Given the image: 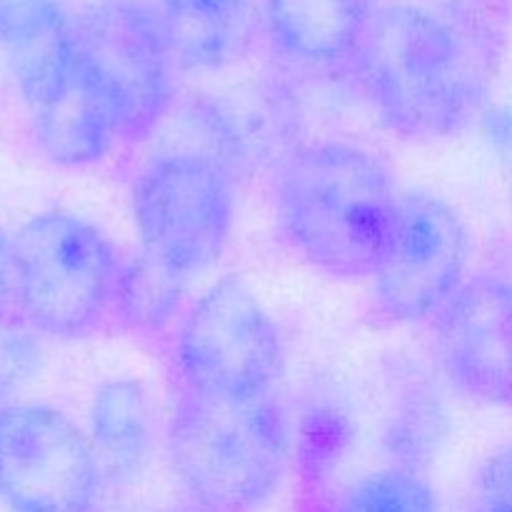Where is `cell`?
Listing matches in <instances>:
<instances>
[{
  "label": "cell",
  "instance_id": "5",
  "mask_svg": "<svg viewBox=\"0 0 512 512\" xmlns=\"http://www.w3.org/2000/svg\"><path fill=\"white\" fill-rule=\"evenodd\" d=\"M78 68L108 105L120 143L150 138L175 93V60L158 5L93 0L73 15Z\"/></svg>",
  "mask_w": 512,
  "mask_h": 512
},
{
  "label": "cell",
  "instance_id": "18",
  "mask_svg": "<svg viewBox=\"0 0 512 512\" xmlns=\"http://www.w3.org/2000/svg\"><path fill=\"white\" fill-rule=\"evenodd\" d=\"M470 512H512V445L483 463Z\"/></svg>",
  "mask_w": 512,
  "mask_h": 512
},
{
  "label": "cell",
  "instance_id": "14",
  "mask_svg": "<svg viewBox=\"0 0 512 512\" xmlns=\"http://www.w3.org/2000/svg\"><path fill=\"white\" fill-rule=\"evenodd\" d=\"M30 130L40 153L63 168L100 163L120 143L108 105L80 68L68 93L30 113Z\"/></svg>",
  "mask_w": 512,
  "mask_h": 512
},
{
  "label": "cell",
  "instance_id": "19",
  "mask_svg": "<svg viewBox=\"0 0 512 512\" xmlns=\"http://www.w3.org/2000/svg\"><path fill=\"white\" fill-rule=\"evenodd\" d=\"M15 318L13 303V238L0 228V325Z\"/></svg>",
  "mask_w": 512,
  "mask_h": 512
},
{
  "label": "cell",
  "instance_id": "1",
  "mask_svg": "<svg viewBox=\"0 0 512 512\" xmlns=\"http://www.w3.org/2000/svg\"><path fill=\"white\" fill-rule=\"evenodd\" d=\"M503 50L500 0L388 3L378 5L353 75L385 128L438 140L478 118Z\"/></svg>",
  "mask_w": 512,
  "mask_h": 512
},
{
  "label": "cell",
  "instance_id": "10",
  "mask_svg": "<svg viewBox=\"0 0 512 512\" xmlns=\"http://www.w3.org/2000/svg\"><path fill=\"white\" fill-rule=\"evenodd\" d=\"M433 323L440 363L455 388L512 413V278H468Z\"/></svg>",
  "mask_w": 512,
  "mask_h": 512
},
{
  "label": "cell",
  "instance_id": "3",
  "mask_svg": "<svg viewBox=\"0 0 512 512\" xmlns=\"http://www.w3.org/2000/svg\"><path fill=\"white\" fill-rule=\"evenodd\" d=\"M168 455L193 512H258L288 460L285 413L275 393L228 400L175 385Z\"/></svg>",
  "mask_w": 512,
  "mask_h": 512
},
{
  "label": "cell",
  "instance_id": "6",
  "mask_svg": "<svg viewBox=\"0 0 512 512\" xmlns=\"http://www.w3.org/2000/svg\"><path fill=\"white\" fill-rule=\"evenodd\" d=\"M130 203L143 255L183 280L218 263L233 233V175L198 150L150 158L135 175Z\"/></svg>",
  "mask_w": 512,
  "mask_h": 512
},
{
  "label": "cell",
  "instance_id": "16",
  "mask_svg": "<svg viewBox=\"0 0 512 512\" xmlns=\"http://www.w3.org/2000/svg\"><path fill=\"white\" fill-rule=\"evenodd\" d=\"M300 512H440L438 498L418 470L385 468L363 475L333 495H305Z\"/></svg>",
  "mask_w": 512,
  "mask_h": 512
},
{
  "label": "cell",
  "instance_id": "2",
  "mask_svg": "<svg viewBox=\"0 0 512 512\" xmlns=\"http://www.w3.org/2000/svg\"><path fill=\"white\" fill-rule=\"evenodd\" d=\"M400 190L378 155L325 140L285 163L275 218L290 248L333 278H373L398 215Z\"/></svg>",
  "mask_w": 512,
  "mask_h": 512
},
{
  "label": "cell",
  "instance_id": "17",
  "mask_svg": "<svg viewBox=\"0 0 512 512\" xmlns=\"http://www.w3.org/2000/svg\"><path fill=\"white\" fill-rule=\"evenodd\" d=\"M40 363L38 343L33 330L18 318L0 325V408L10 405V398L35 375Z\"/></svg>",
  "mask_w": 512,
  "mask_h": 512
},
{
  "label": "cell",
  "instance_id": "4",
  "mask_svg": "<svg viewBox=\"0 0 512 512\" xmlns=\"http://www.w3.org/2000/svg\"><path fill=\"white\" fill-rule=\"evenodd\" d=\"M125 260L80 215L48 210L13 235L15 318L55 340H85L115 320Z\"/></svg>",
  "mask_w": 512,
  "mask_h": 512
},
{
  "label": "cell",
  "instance_id": "13",
  "mask_svg": "<svg viewBox=\"0 0 512 512\" xmlns=\"http://www.w3.org/2000/svg\"><path fill=\"white\" fill-rule=\"evenodd\" d=\"M88 423L103 483H133L153 450V410L143 383L130 378L105 380L93 395Z\"/></svg>",
  "mask_w": 512,
  "mask_h": 512
},
{
  "label": "cell",
  "instance_id": "8",
  "mask_svg": "<svg viewBox=\"0 0 512 512\" xmlns=\"http://www.w3.org/2000/svg\"><path fill=\"white\" fill-rule=\"evenodd\" d=\"M103 473L88 433L48 405L0 408V500L10 512H95Z\"/></svg>",
  "mask_w": 512,
  "mask_h": 512
},
{
  "label": "cell",
  "instance_id": "7",
  "mask_svg": "<svg viewBox=\"0 0 512 512\" xmlns=\"http://www.w3.org/2000/svg\"><path fill=\"white\" fill-rule=\"evenodd\" d=\"M170 345L175 385L208 398L268 395L283 373V340L273 315L233 275L193 300Z\"/></svg>",
  "mask_w": 512,
  "mask_h": 512
},
{
  "label": "cell",
  "instance_id": "11",
  "mask_svg": "<svg viewBox=\"0 0 512 512\" xmlns=\"http://www.w3.org/2000/svg\"><path fill=\"white\" fill-rule=\"evenodd\" d=\"M0 58L28 113L48 108L78 75L73 15L58 0H0Z\"/></svg>",
  "mask_w": 512,
  "mask_h": 512
},
{
  "label": "cell",
  "instance_id": "9",
  "mask_svg": "<svg viewBox=\"0 0 512 512\" xmlns=\"http://www.w3.org/2000/svg\"><path fill=\"white\" fill-rule=\"evenodd\" d=\"M468 230L445 200L400 193L388 248L373 273V303L398 325L438 318L465 283Z\"/></svg>",
  "mask_w": 512,
  "mask_h": 512
},
{
  "label": "cell",
  "instance_id": "12",
  "mask_svg": "<svg viewBox=\"0 0 512 512\" xmlns=\"http://www.w3.org/2000/svg\"><path fill=\"white\" fill-rule=\"evenodd\" d=\"M375 13V0H260L275 50L323 73H353Z\"/></svg>",
  "mask_w": 512,
  "mask_h": 512
},
{
  "label": "cell",
  "instance_id": "15",
  "mask_svg": "<svg viewBox=\"0 0 512 512\" xmlns=\"http://www.w3.org/2000/svg\"><path fill=\"white\" fill-rule=\"evenodd\" d=\"M183 295V278L140 253L123 265L113 323L123 325L140 340H165L175 320H180L178 315H183Z\"/></svg>",
  "mask_w": 512,
  "mask_h": 512
}]
</instances>
